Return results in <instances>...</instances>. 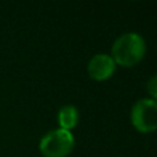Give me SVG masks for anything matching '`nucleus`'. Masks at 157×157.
I'll list each match as a JSON object with an SVG mask.
<instances>
[{
	"mask_svg": "<svg viewBox=\"0 0 157 157\" xmlns=\"http://www.w3.org/2000/svg\"><path fill=\"white\" fill-rule=\"evenodd\" d=\"M146 54V41L139 33L127 32L120 35L113 41L110 57L114 63L123 68H132L144 59Z\"/></svg>",
	"mask_w": 157,
	"mask_h": 157,
	"instance_id": "nucleus-1",
	"label": "nucleus"
},
{
	"mask_svg": "<svg viewBox=\"0 0 157 157\" xmlns=\"http://www.w3.org/2000/svg\"><path fill=\"white\" fill-rule=\"evenodd\" d=\"M75 135L72 131L55 128L41 136L39 150L44 157H68L75 149Z\"/></svg>",
	"mask_w": 157,
	"mask_h": 157,
	"instance_id": "nucleus-2",
	"label": "nucleus"
},
{
	"mask_svg": "<svg viewBox=\"0 0 157 157\" xmlns=\"http://www.w3.org/2000/svg\"><path fill=\"white\" fill-rule=\"evenodd\" d=\"M130 120L138 132L150 134L157 131V102L150 98H141L131 108Z\"/></svg>",
	"mask_w": 157,
	"mask_h": 157,
	"instance_id": "nucleus-3",
	"label": "nucleus"
},
{
	"mask_svg": "<svg viewBox=\"0 0 157 157\" xmlns=\"http://www.w3.org/2000/svg\"><path fill=\"white\" fill-rule=\"evenodd\" d=\"M116 68L117 65L110 55L105 52H98L90 58L87 63V73L95 81H106L114 75Z\"/></svg>",
	"mask_w": 157,
	"mask_h": 157,
	"instance_id": "nucleus-4",
	"label": "nucleus"
},
{
	"mask_svg": "<svg viewBox=\"0 0 157 157\" xmlns=\"http://www.w3.org/2000/svg\"><path fill=\"white\" fill-rule=\"evenodd\" d=\"M80 113L75 105H63L59 108L57 113L58 128H62L66 131H72L78 124Z\"/></svg>",
	"mask_w": 157,
	"mask_h": 157,
	"instance_id": "nucleus-5",
	"label": "nucleus"
},
{
	"mask_svg": "<svg viewBox=\"0 0 157 157\" xmlns=\"http://www.w3.org/2000/svg\"><path fill=\"white\" fill-rule=\"evenodd\" d=\"M146 90L150 99L157 102V73H155L152 77H149V80L146 83Z\"/></svg>",
	"mask_w": 157,
	"mask_h": 157,
	"instance_id": "nucleus-6",
	"label": "nucleus"
}]
</instances>
